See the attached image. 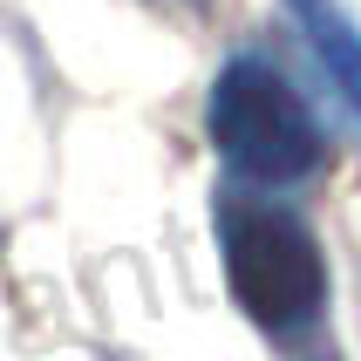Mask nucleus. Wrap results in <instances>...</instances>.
Instances as JSON below:
<instances>
[{"mask_svg":"<svg viewBox=\"0 0 361 361\" xmlns=\"http://www.w3.org/2000/svg\"><path fill=\"white\" fill-rule=\"evenodd\" d=\"M293 20H300L307 48L321 55L327 82L348 96V109L361 116V20L348 14V0H286Z\"/></svg>","mask_w":361,"mask_h":361,"instance_id":"7ed1b4c3","label":"nucleus"},{"mask_svg":"<svg viewBox=\"0 0 361 361\" xmlns=\"http://www.w3.org/2000/svg\"><path fill=\"white\" fill-rule=\"evenodd\" d=\"M219 259H225V286L252 327L266 334H307L327 307V259L321 239L307 232L300 212L273 204L252 191H225L219 198Z\"/></svg>","mask_w":361,"mask_h":361,"instance_id":"f257e3e1","label":"nucleus"},{"mask_svg":"<svg viewBox=\"0 0 361 361\" xmlns=\"http://www.w3.org/2000/svg\"><path fill=\"white\" fill-rule=\"evenodd\" d=\"M204 130H212V150L225 157V171L259 191H286V184L314 178L327 157V137L307 96L266 55H232L219 68L212 96H204Z\"/></svg>","mask_w":361,"mask_h":361,"instance_id":"f03ea898","label":"nucleus"}]
</instances>
